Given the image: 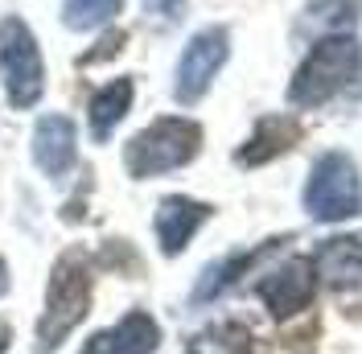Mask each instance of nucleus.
I'll use <instances>...</instances> for the list:
<instances>
[{"mask_svg": "<svg viewBox=\"0 0 362 354\" xmlns=\"http://www.w3.org/2000/svg\"><path fill=\"white\" fill-rule=\"evenodd\" d=\"M189 354H247V333L239 326H214L194 338Z\"/></svg>", "mask_w": 362, "mask_h": 354, "instance_id": "obj_16", "label": "nucleus"}, {"mask_svg": "<svg viewBox=\"0 0 362 354\" xmlns=\"http://www.w3.org/2000/svg\"><path fill=\"white\" fill-rule=\"evenodd\" d=\"M362 70V50L354 38H325L313 45V54L300 62L293 87H288V103L296 108H317L325 99H334L346 91Z\"/></svg>", "mask_w": 362, "mask_h": 354, "instance_id": "obj_2", "label": "nucleus"}, {"mask_svg": "<svg viewBox=\"0 0 362 354\" xmlns=\"http://www.w3.org/2000/svg\"><path fill=\"white\" fill-rule=\"evenodd\" d=\"M226 54H230L226 29H202L194 42L185 45V54H181V62H177V83H173L181 103L202 99L206 87H210L214 74H218V67L226 62Z\"/></svg>", "mask_w": 362, "mask_h": 354, "instance_id": "obj_6", "label": "nucleus"}, {"mask_svg": "<svg viewBox=\"0 0 362 354\" xmlns=\"http://www.w3.org/2000/svg\"><path fill=\"white\" fill-rule=\"evenodd\" d=\"M0 79L8 91L13 108H33L45 91V67H42V50L33 29L21 17H4L0 21Z\"/></svg>", "mask_w": 362, "mask_h": 354, "instance_id": "obj_4", "label": "nucleus"}, {"mask_svg": "<svg viewBox=\"0 0 362 354\" xmlns=\"http://www.w3.org/2000/svg\"><path fill=\"white\" fill-rule=\"evenodd\" d=\"M202 149V128L194 120H181V115H160L153 120L140 136H132L124 165L132 177H157L169 169L189 165Z\"/></svg>", "mask_w": 362, "mask_h": 354, "instance_id": "obj_3", "label": "nucleus"}, {"mask_svg": "<svg viewBox=\"0 0 362 354\" xmlns=\"http://www.w3.org/2000/svg\"><path fill=\"white\" fill-rule=\"evenodd\" d=\"M160 346V330L148 313H128L112 330L95 333L87 342L90 354H153Z\"/></svg>", "mask_w": 362, "mask_h": 354, "instance_id": "obj_8", "label": "nucleus"}, {"mask_svg": "<svg viewBox=\"0 0 362 354\" xmlns=\"http://www.w3.org/2000/svg\"><path fill=\"white\" fill-rule=\"evenodd\" d=\"M206 215H210V206H202V202L194 198H181V194H173V198H165L157 206V244L165 256H177L181 247L194 239V231L206 222Z\"/></svg>", "mask_w": 362, "mask_h": 354, "instance_id": "obj_10", "label": "nucleus"}, {"mask_svg": "<svg viewBox=\"0 0 362 354\" xmlns=\"http://www.w3.org/2000/svg\"><path fill=\"white\" fill-rule=\"evenodd\" d=\"M251 260H255V256H230V260H218V264H210L202 272V280H198V288H194V301H210V297H218V292H223L226 285H230V280H235V276H239V272H243V268L251 264Z\"/></svg>", "mask_w": 362, "mask_h": 354, "instance_id": "obj_15", "label": "nucleus"}, {"mask_svg": "<svg viewBox=\"0 0 362 354\" xmlns=\"http://www.w3.org/2000/svg\"><path fill=\"white\" fill-rule=\"evenodd\" d=\"M144 8H148L153 17H165V21H177L181 13H185V0H144Z\"/></svg>", "mask_w": 362, "mask_h": 354, "instance_id": "obj_17", "label": "nucleus"}, {"mask_svg": "<svg viewBox=\"0 0 362 354\" xmlns=\"http://www.w3.org/2000/svg\"><path fill=\"white\" fill-rule=\"evenodd\" d=\"M317 288V268L313 260H288L284 268H276L268 280L259 285V297L276 317H293L313 301Z\"/></svg>", "mask_w": 362, "mask_h": 354, "instance_id": "obj_7", "label": "nucleus"}, {"mask_svg": "<svg viewBox=\"0 0 362 354\" xmlns=\"http://www.w3.org/2000/svg\"><path fill=\"white\" fill-rule=\"evenodd\" d=\"M317 268L334 288H354L362 285V239L346 235V239H329L317 251Z\"/></svg>", "mask_w": 362, "mask_h": 354, "instance_id": "obj_11", "label": "nucleus"}, {"mask_svg": "<svg viewBox=\"0 0 362 354\" xmlns=\"http://www.w3.org/2000/svg\"><path fill=\"white\" fill-rule=\"evenodd\" d=\"M119 4L124 0H66L62 4V21L70 29H78V33H87V29H99V25H107L119 13Z\"/></svg>", "mask_w": 362, "mask_h": 354, "instance_id": "obj_14", "label": "nucleus"}, {"mask_svg": "<svg viewBox=\"0 0 362 354\" xmlns=\"http://www.w3.org/2000/svg\"><path fill=\"white\" fill-rule=\"evenodd\" d=\"M362 206V185H358V169L346 153H325L309 173L305 185V210L317 222H341L350 215H358Z\"/></svg>", "mask_w": 362, "mask_h": 354, "instance_id": "obj_5", "label": "nucleus"}, {"mask_svg": "<svg viewBox=\"0 0 362 354\" xmlns=\"http://www.w3.org/2000/svg\"><path fill=\"white\" fill-rule=\"evenodd\" d=\"M296 136H300V124L296 120H288V115H268V120H259L255 136L239 149V161L243 165H264L272 156H280L288 144H296Z\"/></svg>", "mask_w": 362, "mask_h": 354, "instance_id": "obj_12", "label": "nucleus"}, {"mask_svg": "<svg viewBox=\"0 0 362 354\" xmlns=\"http://www.w3.org/2000/svg\"><path fill=\"white\" fill-rule=\"evenodd\" d=\"M8 292V268H4V260H0V297Z\"/></svg>", "mask_w": 362, "mask_h": 354, "instance_id": "obj_19", "label": "nucleus"}, {"mask_svg": "<svg viewBox=\"0 0 362 354\" xmlns=\"http://www.w3.org/2000/svg\"><path fill=\"white\" fill-rule=\"evenodd\" d=\"M74 124L66 115H45L33 132V161L45 177H66L74 165Z\"/></svg>", "mask_w": 362, "mask_h": 354, "instance_id": "obj_9", "label": "nucleus"}, {"mask_svg": "<svg viewBox=\"0 0 362 354\" xmlns=\"http://www.w3.org/2000/svg\"><path fill=\"white\" fill-rule=\"evenodd\" d=\"M90 309V268L83 251H66L54 276H49V292H45L42 326H37V354H49L62 338H66Z\"/></svg>", "mask_w": 362, "mask_h": 354, "instance_id": "obj_1", "label": "nucleus"}, {"mask_svg": "<svg viewBox=\"0 0 362 354\" xmlns=\"http://www.w3.org/2000/svg\"><path fill=\"white\" fill-rule=\"evenodd\" d=\"M8 342H13V333H8V326H4V321H0V354L8 350Z\"/></svg>", "mask_w": 362, "mask_h": 354, "instance_id": "obj_18", "label": "nucleus"}, {"mask_svg": "<svg viewBox=\"0 0 362 354\" xmlns=\"http://www.w3.org/2000/svg\"><path fill=\"white\" fill-rule=\"evenodd\" d=\"M132 79H115V83H107L103 91H95L90 95V136L95 140H107V136L115 132V124L128 115V108H132Z\"/></svg>", "mask_w": 362, "mask_h": 354, "instance_id": "obj_13", "label": "nucleus"}]
</instances>
